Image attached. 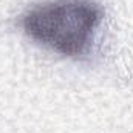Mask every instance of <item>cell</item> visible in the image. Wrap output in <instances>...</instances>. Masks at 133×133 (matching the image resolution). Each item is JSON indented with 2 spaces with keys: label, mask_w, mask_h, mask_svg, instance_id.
<instances>
[{
  "label": "cell",
  "mask_w": 133,
  "mask_h": 133,
  "mask_svg": "<svg viewBox=\"0 0 133 133\" xmlns=\"http://www.w3.org/2000/svg\"><path fill=\"white\" fill-rule=\"evenodd\" d=\"M102 16L90 0H51L31 8L22 26L34 42L64 56H79L91 45Z\"/></svg>",
  "instance_id": "6da1fadb"
}]
</instances>
